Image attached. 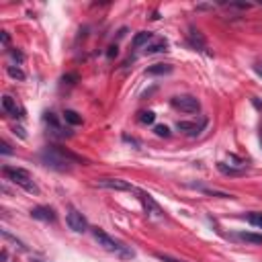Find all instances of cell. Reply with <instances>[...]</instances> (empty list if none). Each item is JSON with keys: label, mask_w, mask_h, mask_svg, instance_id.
Instances as JSON below:
<instances>
[{"label": "cell", "mask_w": 262, "mask_h": 262, "mask_svg": "<svg viewBox=\"0 0 262 262\" xmlns=\"http://www.w3.org/2000/svg\"><path fill=\"white\" fill-rule=\"evenodd\" d=\"M136 194H138V199H140V203L144 205V209H146V213L150 215V217H156V219H162L164 217V211H162V207L154 201V196L150 194V192H146V190H136Z\"/></svg>", "instance_id": "277c9868"}, {"label": "cell", "mask_w": 262, "mask_h": 262, "mask_svg": "<svg viewBox=\"0 0 262 262\" xmlns=\"http://www.w3.org/2000/svg\"><path fill=\"white\" fill-rule=\"evenodd\" d=\"M0 39H3V45H5V47H9V43H11V37H9V33H7V31H3V33H0Z\"/></svg>", "instance_id": "7402d4cb"}, {"label": "cell", "mask_w": 262, "mask_h": 262, "mask_svg": "<svg viewBox=\"0 0 262 262\" xmlns=\"http://www.w3.org/2000/svg\"><path fill=\"white\" fill-rule=\"evenodd\" d=\"M92 236H94V240L98 242V246H103L107 252H113V254H117V256H121V258H134V250H131L129 246H125L123 242H117V240H113L109 234H105L103 229H92Z\"/></svg>", "instance_id": "7a4b0ae2"}, {"label": "cell", "mask_w": 262, "mask_h": 262, "mask_svg": "<svg viewBox=\"0 0 262 262\" xmlns=\"http://www.w3.org/2000/svg\"><path fill=\"white\" fill-rule=\"evenodd\" d=\"M31 215L35 217V219H39V221H47V223L55 221V213H53L51 207H35V209L31 211Z\"/></svg>", "instance_id": "ba28073f"}, {"label": "cell", "mask_w": 262, "mask_h": 262, "mask_svg": "<svg viewBox=\"0 0 262 262\" xmlns=\"http://www.w3.org/2000/svg\"><path fill=\"white\" fill-rule=\"evenodd\" d=\"M156 136H160V138H168L170 136V131H168V127L166 125H156Z\"/></svg>", "instance_id": "ffe728a7"}, {"label": "cell", "mask_w": 262, "mask_h": 262, "mask_svg": "<svg viewBox=\"0 0 262 262\" xmlns=\"http://www.w3.org/2000/svg\"><path fill=\"white\" fill-rule=\"evenodd\" d=\"M3 174L7 180H11L13 184H19L21 188L29 190V192H37V186L33 182L31 174L25 170V168H17V166H5L3 168Z\"/></svg>", "instance_id": "3957f363"}, {"label": "cell", "mask_w": 262, "mask_h": 262, "mask_svg": "<svg viewBox=\"0 0 262 262\" xmlns=\"http://www.w3.org/2000/svg\"><path fill=\"white\" fill-rule=\"evenodd\" d=\"M238 240H242V242H248V244H262V234L242 232V234H238Z\"/></svg>", "instance_id": "9a60e30c"}, {"label": "cell", "mask_w": 262, "mask_h": 262, "mask_svg": "<svg viewBox=\"0 0 262 262\" xmlns=\"http://www.w3.org/2000/svg\"><path fill=\"white\" fill-rule=\"evenodd\" d=\"M113 55H117V47H115V45L109 49V57H113Z\"/></svg>", "instance_id": "d4e9b609"}, {"label": "cell", "mask_w": 262, "mask_h": 262, "mask_svg": "<svg viewBox=\"0 0 262 262\" xmlns=\"http://www.w3.org/2000/svg\"><path fill=\"white\" fill-rule=\"evenodd\" d=\"M96 186L98 188H109V190H127V192L138 190L134 184H129L127 180H121V178H98Z\"/></svg>", "instance_id": "8992f818"}, {"label": "cell", "mask_w": 262, "mask_h": 262, "mask_svg": "<svg viewBox=\"0 0 262 262\" xmlns=\"http://www.w3.org/2000/svg\"><path fill=\"white\" fill-rule=\"evenodd\" d=\"M168 49V41L166 39H156L152 45L146 47V53H160V51H166Z\"/></svg>", "instance_id": "5bb4252c"}, {"label": "cell", "mask_w": 262, "mask_h": 262, "mask_svg": "<svg viewBox=\"0 0 262 262\" xmlns=\"http://www.w3.org/2000/svg\"><path fill=\"white\" fill-rule=\"evenodd\" d=\"M140 121H142V123H146V125H152V123L156 121V115H154L152 111H146V113H142Z\"/></svg>", "instance_id": "d6986e66"}, {"label": "cell", "mask_w": 262, "mask_h": 262, "mask_svg": "<svg viewBox=\"0 0 262 262\" xmlns=\"http://www.w3.org/2000/svg\"><path fill=\"white\" fill-rule=\"evenodd\" d=\"M41 158H43V162L47 164V166H51V168H55V170H61V172L70 168V166H68L70 162H82V160H80L78 156H74L72 152L61 150V148H57V146L45 150Z\"/></svg>", "instance_id": "6da1fadb"}, {"label": "cell", "mask_w": 262, "mask_h": 262, "mask_svg": "<svg viewBox=\"0 0 262 262\" xmlns=\"http://www.w3.org/2000/svg\"><path fill=\"white\" fill-rule=\"evenodd\" d=\"M162 262H184V260H178V258H170V256H166V254H156Z\"/></svg>", "instance_id": "44dd1931"}, {"label": "cell", "mask_w": 262, "mask_h": 262, "mask_svg": "<svg viewBox=\"0 0 262 262\" xmlns=\"http://www.w3.org/2000/svg\"><path fill=\"white\" fill-rule=\"evenodd\" d=\"M172 72V66L170 63H154L152 68L146 70L148 76H164V74H170Z\"/></svg>", "instance_id": "9c48e42d"}, {"label": "cell", "mask_w": 262, "mask_h": 262, "mask_svg": "<svg viewBox=\"0 0 262 262\" xmlns=\"http://www.w3.org/2000/svg\"><path fill=\"white\" fill-rule=\"evenodd\" d=\"M66 221H68V225H70V229H74V232H86L88 229V221H86V217L80 213V211H76V209H70L68 211V215H66Z\"/></svg>", "instance_id": "52a82bcc"}, {"label": "cell", "mask_w": 262, "mask_h": 262, "mask_svg": "<svg viewBox=\"0 0 262 262\" xmlns=\"http://www.w3.org/2000/svg\"><path fill=\"white\" fill-rule=\"evenodd\" d=\"M217 168H219V172H223V174H227V176H244V174H246V168H234V166H225L223 162H219V164H217Z\"/></svg>", "instance_id": "4fadbf2b"}, {"label": "cell", "mask_w": 262, "mask_h": 262, "mask_svg": "<svg viewBox=\"0 0 262 262\" xmlns=\"http://www.w3.org/2000/svg\"><path fill=\"white\" fill-rule=\"evenodd\" d=\"M3 109H5L9 115H13V117H21V115H19L21 109L17 107V103H15L13 96H5V98H3Z\"/></svg>", "instance_id": "8fae6325"}, {"label": "cell", "mask_w": 262, "mask_h": 262, "mask_svg": "<svg viewBox=\"0 0 262 262\" xmlns=\"http://www.w3.org/2000/svg\"><path fill=\"white\" fill-rule=\"evenodd\" d=\"M248 221H250L254 227L262 229V213H250V215H248Z\"/></svg>", "instance_id": "ac0fdd59"}, {"label": "cell", "mask_w": 262, "mask_h": 262, "mask_svg": "<svg viewBox=\"0 0 262 262\" xmlns=\"http://www.w3.org/2000/svg\"><path fill=\"white\" fill-rule=\"evenodd\" d=\"M11 55H13V59H17V61H19V63H21V61H23V59H25V55H23V53H21V51H15V49H13V51H11Z\"/></svg>", "instance_id": "603a6c76"}, {"label": "cell", "mask_w": 262, "mask_h": 262, "mask_svg": "<svg viewBox=\"0 0 262 262\" xmlns=\"http://www.w3.org/2000/svg\"><path fill=\"white\" fill-rule=\"evenodd\" d=\"M152 39H154V35H152L150 31H142V33H138V35L134 37V47L136 49H140L142 45L148 47V41H152Z\"/></svg>", "instance_id": "7c38bea8"}, {"label": "cell", "mask_w": 262, "mask_h": 262, "mask_svg": "<svg viewBox=\"0 0 262 262\" xmlns=\"http://www.w3.org/2000/svg\"><path fill=\"white\" fill-rule=\"evenodd\" d=\"M9 76L11 78H15V80H25V72L21 70V68H15V66H9Z\"/></svg>", "instance_id": "e0dca14e"}, {"label": "cell", "mask_w": 262, "mask_h": 262, "mask_svg": "<svg viewBox=\"0 0 262 262\" xmlns=\"http://www.w3.org/2000/svg\"><path fill=\"white\" fill-rule=\"evenodd\" d=\"M203 127H205V121H201L199 125H196V123H186V121H178V123H176V129H178V131H188V134H199Z\"/></svg>", "instance_id": "30bf717a"}, {"label": "cell", "mask_w": 262, "mask_h": 262, "mask_svg": "<svg viewBox=\"0 0 262 262\" xmlns=\"http://www.w3.org/2000/svg\"><path fill=\"white\" fill-rule=\"evenodd\" d=\"M260 144H262V136H260Z\"/></svg>", "instance_id": "484cf974"}, {"label": "cell", "mask_w": 262, "mask_h": 262, "mask_svg": "<svg viewBox=\"0 0 262 262\" xmlns=\"http://www.w3.org/2000/svg\"><path fill=\"white\" fill-rule=\"evenodd\" d=\"M63 121L70 123V125H80V123H82V117H80L76 111H63Z\"/></svg>", "instance_id": "2e32d148"}, {"label": "cell", "mask_w": 262, "mask_h": 262, "mask_svg": "<svg viewBox=\"0 0 262 262\" xmlns=\"http://www.w3.org/2000/svg\"><path fill=\"white\" fill-rule=\"evenodd\" d=\"M172 107L182 111V113H199L201 103L196 101L194 96H190V94H182V96H174L172 98Z\"/></svg>", "instance_id": "5b68a950"}, {"label": "cell", "mask_w": 262, "mask_h": 262, "mask_svg": "<svg viewBox=\"0 0 262 262\" xmlns=\"http://www.w3.org/2000/svg\"><path fill=\"white\" fill-rule=\"evenodd\" d=\"M3 154H5V156H9V154H13V150H11V146H9L7 142H3Z\"/></svg>", "instance_id": "cb8c5ba5"}]
</instances>
